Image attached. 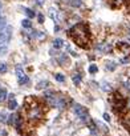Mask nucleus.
Here are the masks:
<instances>
[{
	"mask_svg": "<svg viewBox=\"0 0 130 136\" xmlns=\"http://www.w3.org/2000/svg\"><path fill=\"white\" fill-rule=\"evenodd\" d=\"M41 116H43V111H41V108L39 105L28 110V119L29 120H39V119H41Z\"/></svg>",
	"mask_w": 130,
	"mask_h": 136,
	"instance_id": "nucleus-1",
	"label": "nucleus"
},
{
	"mask_svg": "<svg viewBox=\"0 0 130 136\" xmlns=\"http://www.w3.org/2000/svg\"><path fill=\"white\" fill-rule=\"evenodd\" d=\"M73 110H74V113H76V115H77V116H80V119L88 115V110H86L85 107H82L81 104H74Z\"/></svg>",
	"mask_w": 130,
	"mask_h": 136,
	"instance_id": "nucleus-2",
	"label": "nucleus"
},
{
	"mask_svg": "<svg viewBox=\"0 0 130 136\" xmlns=\"http://www.w3.org/2000/svg\"><path fill=\"white\" fill-rule=\"evenodd\" d=\"M58 64L62 67H68L70 64V60L69 58H68V55H65V53H61L60 56H58Z\"/></svg>",
	"mask_w": 130,
	"mask_h": 136,
	"instance_id": "nucleus-3",
	"label": "nucleus"
},
{
	"mask_svg": "<svg viewBox=\"0 0 130 136\" xmlns=\"http://www.w3.org/2000/svg\"><path fill=\"white\" fill-rule=\"evenodd\" d=\"M97 49H98L100 52H104V53H107L112 51V45L110 44H101V45L97 47Z\"/></svg>",
	"mask_w": 130,
	"mask_h": 136,
	"instance_id": "nucleus-4",
	"label": "nucleus"
},
{
	"mask_svg": "<svg viewBox=\"0 0 130 136\" xmlns=\"http://www.w3.org/2000/svg\"><path fill=\"white\" fill-rule=\"evenodd\" d=\"M21 122H23V119L19 113H16V122H15V127L17 131H21Z\"/></svg>",
	"mask_w": 130,
	"mask_h": 136,
	"instance_id": "nucleus-5",
	"label": "nucleus"
},
{
	"mask_svg": "<svg viewBox=\"0 0 130 136\" xmlns=\"http://www.w3.org/2000/svg\"><path fill=\"white\" fill-rule=\"evenodd\" d=\"M117 47L121 51H124V52H129V49H130V44H127V43H118Z\"/></svg>",
	"mask_w": 130,
	"mask_h": 136,
	"instance_id": "nucleus-6",
	"label": "nucleus"
},
{
	"mask_svg": "<svg viewBox=\"0 0 130 136\" xmlns=\"http://www.w3.org/2000/svg\"><path fill=\"white\" fill-rule=\"evenodd\" d=\"M124 1L125 0H110V6H112L113 8H118Z\"/></svg>",
	"mask_w": 130,
	"mask_h": 136,
	"instance_id": "nucleus-7",
	"label": "nucleus"
},
{
	"mask_svg": "<svg viewBox=\"0 0 130 136\" xmlns=\"http://www.w3.org/2000/svg\"><path fill=\"white\" fill-rule=\"evenodd\" d=\"M62 45H64L62 39H55V40H53V47H55V48H61Z\"/></svg>",
	"mask_w": 130,
	"mask_h": 136,
	"instance_id": "nucleus-8",
	"label": "nucleus"
},
{
	"mask_svg": "<svg viewBox=\"0 0 130 136\" xmlns=\"http://www.w3.org/2000/svg\"><path fill=\"white\" fill-rule=\"evenodd\" d=\"M117 68V64L114 61H107L106 63V70L107 71H114Z\"/></svg>",
	"mask_w": 130,
	"mask_h": 136,
	"instance_id": "nucleus-9",
	"label": "nucleus"
},
{
	"mask_svg": "<svg viewBox=\"0 0 130 136\" xmlns=\"http://www.w3.org/2000/svg\"><path fill=\"white\" fill-rule=\"evenodd\" d=\"M72 80H73V83H74L76 85H78V84L81 83V75L80 73H74V75L72 76Z\"/></svg>",
	"mask_w": 130,
	"mask_h": 136,
	"instance_id": "nucleus-10",
	"label": "nucleus"
},
{
	"mask_svg": "<svg viewBox=\"0 0 130 136\" xmlns=\"http://www.w3.org/2000/svg\"><path fill=\"white\" fill-rule=\"evenodd\" d=\"M8 108H9V110H16V108H17V103H16V100H15V99L9 100V103H8Z\"/></svg>",
	"mask_w": 130,
	"mask_h": 136,
	"instance_id": "nucleus-11",
	"label": "nucleus"
},
{
	"mask_svg": "<svg viewBox=\"0 0 130 136\" xmlns=\"http://www.w3.org/2000/svg\"><path fill=\"white\" fill-rule=\"evenodd\" d=\"M21 26H23L24 28H31L32 23H31V20H29V19H24V20L21 21Z\"/></svg>",
	"mask_w": 130,
	"mask_h": 136,
	"instance_id": "nucleus-12",
	"label": "nucleus"
},
{
	"mask_svg": "<svg viewBox=\"0 0 130 136\" xmlns=\"http://www.w3.org/2000/svg\"><path fill=\"white\" fill-rule=\"evenodd\" d=\"M7 99V91L4 88H0V101H4Z\"/></svg>",
	"mask_w": 130,
	"mask_h": 136,
	"instance_id": "nucleus-13",
	"label": "nucleus"
},
{
	"mask_svg": "<svg viewBox=\"0 0 130 136\" xmlns=\"http://www.w3.org/2000/svg\"><path fill=\"white\" fill-rule=\"evenodd\" d=\"M24 12H25V15L28 16V18H35V11H32V9L29 8H24Z\"/></svg>",
	"mask_w": 130,
	"mask_h": 136,
	"instance_id": "nucleus-14",
	"label": "nucleus"
},
{
	"mask_svg": "<svg viewBox=\"0 0 130 136\" xmlns=\"http://www.w3.org/2000/svg\"><path fill=\"white\" fill-rule=\"evenodd\" d=\"M15 122H16V115L12 113L11 116H8V124L9 125H15Z\"/></svg>",
	"mask_w": 130,
	"mask_h": 136,
	"instance_id": "nucleus-15",
	"label": "nucleus"
},
{
	"mask_svg": "<svg viewBox=\"0 0 130 136\" xmlns=\"http://www.w3.org/2000/svg\"><path fill=\"white\" fill-rule=\"evenodd\" d=\"M55 79L57 81H60V83H64V81H65V76L62 75V73H56L55 75Z\"/></svg>",
	"mask_w": 130,
	"mask_h": 136,
	"instance_id": "nucleus-16",
	"label": "nucleus"
},
{
	"mask_svg": "<svg viewBox=\"0 0 130 136\" xmlns=\"http://www.w3.org/2000/svg\"><path fill=\"white\" fill-rule=\"evenodd\" d=\"M97 71H98V67L96 65V64H92V65L89 67V73H97Z\"/></svg>",
	"mask_w": 130,
	"mask_h": 136,
	"instance_id": "nucleus-17",
	"label": "nucleus"
},
{
	"mask_svg": "<svg viewBox=\"0 0 130 136\" xmlns=\"http://www.w3.org/2000/svg\"><path fill=\"white\" fill-rule=\"evenodd\" d=\"M28 83H29L28 76H23V78L19 79V84H28Z\"/></svg>",
	"mask_w": 130,
	"mask_h": 136,
	"instance_id": "nucleus-18",
	"label": "nucleus"
},
{
	"mask_svg": "<svg viewBox=\"0 0 130 136\" xmlns=\"http://www.w3.org/2000/svg\"><path fill=\"white\" fill-rule=\"evenodd\" d=\"M16 75H17L19 79L23 78V76H25L24 75V72H23V70H21V67H17V68H16Z\"/></svg>",
	"mask_w": 130,
	"mask_h": 136,
	"instance_id": "nucleus-19",
	"label": "nucleus"
},
{
	"mask_svg": "<svg viewBox=\"0 0 130 136\" xmlns=\"http://www.w3.org/2000/svg\"><path fill=\"white\" fill-rule=\"evenodd\" d=\"M45 85H48V81H40V83L36 85V88H37V90H43V88H45Z\"/></svg>",
	"mask_w": 130,
	"mask_h": 136,
	"instance_id": "nucleus-20",
	"label": "nucleus"
},
{
	"mask_svg": "<svg viewBox=\"0 0 130 136\" xmlns=\"http://www.w3.org/2000/svg\"><path fill=\"white\" fill-rule=\"evenodd\" d=\"M7 64L6 63H0V73H6L7 72Z\"/></svg>",
	"mask_w": 130,
	"mask_h": 136,
	"instance_id": "nucleus-21",
	"label": "nucleus"
},
{
	"mask_svg": "<svg viewBox=\"0 0 130 136\" xmlns=\"http://www.w3.org/2000/svg\"><path fill=\"white\" fill-rule=\"evenodd\" d=\"M121 63H122V64L130 63V56H125V58H122V59H121Z\"/></svg>",
	"mask_w": 130,
	"mask_h": 136,
	"instance_id": "nucleus-22",
	"label": "nucleus"
},
{
	"mask_svg": "<svg viewBox=\"0 0 130 136\" xmlns=\"http://www.w3.org/2000/svg\"><path fill=\"white\" fill-rule=\"evenodd\" d=\"M70 4H72L73 7H80L81 6V0H72V3Z\"/></svg>",
	"mask_w": 130,
	"mask_h": 136,
	"instance_id": "nucleus-23",
	"label": "nucleus"
},
{
	"mask_svg": "<svg viewBox=\"0 0 130 136\" xmlns=\"http://www.w3.org/2000/svg\"><path fill=\"white\" fill-rule=\"evenodd\" d=\"M6 27V19H0V29H3Z\"/></svg>",
	"mask_w": 130,
	"mask_h": 136,
	"instance_id": "nucleus-24",
	"label": "nucleus"
},
{
	"mask_svg": "<svg viewBox=\"0 0 130 136\" xmlns=\"http://www.w3.org/2000/svg\"><path fill=\"white\" fill-rule=\"evenodd\" d=\"M102 85H104V88H102V90H104V91H109V90H110V85H109V84L104 83V84H102Z\"/></svg>",
	"mask_w": 130,
	"mask_h": 136,
	"instance_id": "nucleus-25",
	"label": "nucleus"
},
{
	"mask_svg": "<svg viewBox=\"0 0 130 136\" xmlns=\"http://www.w3.org/2000/svg\"><path fill=\"white\" fill-rule=\"evenodd\" d=\"M104 120L105 122H110V116L107 113H104Z\"/></svg>",
	"mask_w": 130,
	"mask_h": 136,
	"instance_id": "nucleus-26",
	"label": "nucleus"
},
{
	"mask_svg": "<svg viewBox=\"0 0 130 136\" xmlns=\"http://www.w3.org/2000/svg\"><path fill=\"white\" fill-rule=\"evenodd\" d=\"M6 52H7V48H6V47H3V48L0 47V55H1V53H6Z\"/></svg>",
	"mask_w": 130,
	"mask_h": 136,
	"instance_id": "nucleus-27",
	"label": "nucleus"
},
{
	"mask_svg": "<svg viewBox=\"0 0 130 136\" xmlns=\"http://www.w3.org/2000/svg\"><path fill=\"white\" fill-rule=\"evenodd\" d=\"M44 21V16L43 15H39V23H43Z\"/></svg>",
	"mask_w": 130,
	"mask_h": 136,
	"instance_id": "nucleus-28",
	"label": "nucleus"
},
{
	"mask_svg": "<svg viewBox=\"0 0 130 136\" xmlns=\"http://www.w3.org/2000/svg\"><path fill=\"white\" fill-rule=\"evenodd\" d=\"M4 119H6V115L4 113H0V122H4Z\"/></svg>",
	"mask_w": 130,
	"mask_h": 136,
	"instance_id": "nucleus-29",
	"label": "nucleus"
},
{
	"mask_svg": "<svg viewBox=\"0 0 130 136\" xmlns=\"http://www.w3.org/2000/svg\"><path fill=\"white\" fill-rule=\"evenodd\" d=\"M36 1H37V4H39V6H41V4L44 3V0H36Z\"/></svg>",
	"mask_w": 130,
	"mask_h": 136,
	"instance_id": "nucleus-30",
	"label": "nucleus"
},
{
	"mask_svg": "<svg viewBox=\"0 0 130 136\" xmlns=\"http://www.w3.org/2000/svg\"><path fill=\"white\" fill-rule=\"evenodd\" d=\"M129 108H130V100H129Z\"/></svg>",
	"mask_w": 130,
	"mask_h": 136,
	"instance_id": "nucleus-31",
	"label": "nucleus"
}]
</instances>
